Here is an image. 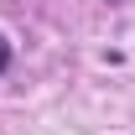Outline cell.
<instances>
[{"instance_id":"cell-1","label":"cell","mask_w":135,"mask_h":135,"mask_svg":"<svg viewBox=\"0 0 135 135\" xmlns=\"http://www.w3.org/2000/svg\"><path fill=\"white\" fill-rule=\"evenodd\" d=\"M5 68H11V47L0 42V73H5Z\"/></svg>"}]
</instances>
